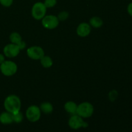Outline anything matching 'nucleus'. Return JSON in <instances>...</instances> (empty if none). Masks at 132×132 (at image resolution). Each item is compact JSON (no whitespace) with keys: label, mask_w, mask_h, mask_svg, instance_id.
I'll return each mask as SVG.
<instances>
[{"label":"nucleus","mask_w":132,"mask_h":132,"mask_svg":"<svg viewBox=\"0 0 132 132\" xmlns=\"http://www.w3.org/2000/svg\"><path fill=\"white\" fill-rule=\"evenodd\" d=\"M21 102L18 96L15 95H10L6 97L4 101V107L6 112L12 113L20 111Z\"/></svg>","instance_id":"nucleus-1"},{"label":"nucleus","mask_w":132,"mask_h":132,"mask_svg":"<svg viewBox=\"0 0 132 132\" xmlns=\"http://www.w3.org/2000/svg\"><path fill=\"white\" fill-rule=\"evenodd\" d=\"M94 108L92 104L89 102H83L77 105V113L82 118H89L93 115Z\"/></svg>","instance_id":"nucleus-2"},{"label":"nucleus","mask_w":132,"mask_h":132,"mask_svg":"<svg viewBox=\"0 0 132 132\" xmlns=\"http://www.w3.org/2000/svg\"><path fill=\"white\" fill-rule=\"evenodd\" d=\"M0 70L5 76L10 77L15 74L18 70L16 63L12 61H5L0 64Z\"/></svg>","instance_id":"nucleus-3"},{"label":"nucleus","mask_w":132,"mask_h":132,"mask_svg":"<svg viewBox=\"0 0 132 132\" xmlns=\"http://www.w3.org/2000/svg\"><path fill=\"white\" fill-rule=\"evenodd\" d=\"M46 9L43 3L36 2L33 5L32 8V15L36 20H41L46 15Z\"/></svg>","instance_id":"nucleus-4"},{"label":"nucleus","mask_w":132,"mask_h":132,"mask_svg":"<svg viewBox=\"0 0 132 132\" xmlns=\"http://www.w3.org/2000/svg\"><path fill=\"white\" fill-rule=\"evenodd\" d=\"M68 125L70 128L73 130H78L81 128H85L88 126V124L84 121L83 118L77 114L72 115L70 117L68 120Z\"/></svg>","instance_id":"nucleus-5"},{"label":"nucleus","mask_w":132,"mask_h":132,"mask_svg":"<svg viewBox=\"0 0 132 132\" xmlns=\"http://www.w3.org/2000/svg\"><path fill=\"white\" fill-rule=\"evenodd\" d=\"M41 111L36 105L30 106L26 111V117L31 122H36L41 118Z\"/></svg>","instance_id":"nucleus-6"},{"label":"nucleus","mask_w":132,"mask_h":132,"mask_svg":"<svg viewBox=\"0 0 132 132\" xmlns=\"http://www.w3.org/2000/svg\"><path fill=\"white\" fill-rule=\"evenodd\" d=\"M41 23L44 28L46 29H54L59 25V21L57 17L54 15H46L42 19Z\"/></svg>","instance_id":"nucleus-7"},{"label":"nucleus","mask_w":132,"mask_h":132,"mask_svg":"<svg viewBox=\"0 0 132 132\" xmlns=\"http://www.w3.org/2000/svg\"><path fill=\"white\" fill-rule=\"evenodd\" d=\"M27 54L32 59L40 60L45 55V52L41 47L38 46H32L28 48L27 50Z\"/></svg>","instance_id":"nucleus-8"},{"label":"nucleus","mask_w":132,"mask_h":132,"mask_svg":"<svg viewBox=\"0 0 132 132\" xmlns=\"http://www.w3.org/2000/svg\"><path fill=\"white\" fill-rule=\"evenodd\" d=\"M19 52H20V50L18 45L14 43L8 44L3 48L4 55L9 58H13L18 56Z\"/></svg>","instance_id":"nucleus-9"},{"label":"nucleus","mask_w":132,"mask_h":132,"mask_svg":"<svg viewBox=\"0 0 132 132\" xmlns=\"http://www.w3.org/2000/svg\"><path fill=\"white\" fill-rule=\"evenodd\" d=\"M76 32H77V34L80 37H86L91 32V26L87 23H80L77 27Z\"/></svg>","instance_id":"nucleus-10"},{"label":"nucleus","mask_w":132,"mask_h":132,"mask_svg":"<svg viewBox=\"0 0 132 132\" xmlns=\"http://www.w3.org/2000/svg\"><path fill=\"white\" fill-rule=\"evenodd\" d=\"M0 122L3 125H10L13 122L12 114L10 112H4L0 114Z\"/></svg>","instance_id":"nucleus-11"},{"label":"nucleus","mask_w":132,"mask_h":132,"mask_svg":"<svg viewBox=\"0 0 132 132\" xmlns=\"http://www.w3.org/2000/svg\"><path fill=\"white\" fill-rule=\"evenodd\" d=\"M64 110L70 115H75L77 113V104L73 101H68L64 104Z\"/></svg>","instance_id":"nucleus-12"},{"label":"nucleus","mask_w":132,"mask_h":132,"mask_svg":"<svg viewBox=\"0 0 132 132\" xmlns=\"http://www.w3.org/2000/svg\"><path fill=\"white\" fill-rule=\"evenodd\" d=\"M39 108L41 112L45 114H50L53 112V110H54L52 104L49 102H43L41 103Z\"/></svg>","instance_id":"nucleus-13"},{"label":"nucleus","mask_w":132,"mask_h":132,"mask_svg":"<svg viewBox=\"0 0 132 132\" xmlns=\"http://www.w3.org/2000/svg\"><path fill=\"white\" fill-rule=\"evenodd\" d=\"M89 24L91 27H94V28H98L102 27V25L103 24V21L101 18L95 16L93 17L90 19V23Z\"/></svg>","instance_id":"nucleus-14"},{"label":"nucleus","mask_w":132,"mask_h":132,"mask_svg":"<svg viewBox=\"0 0 132 132\" xmlns=\"http://www.w3.org/2000/svg\"><path fill=\"white\" fill-rule=\"evenodd\" d=\"M40 62L41 64L44 68H50L53 64V61L50 57L48 56V55H44L40 59Z\"/></svg>","instance_id":"nucleus-15"},{"label":"nucleus","mask_w":132,"mask_h":132,"mask_svg":"<svg viewBox=\"0 0 132 132\" xmlns=\"http://www.w3.org/2000/svg\"><path fill=\"white\" fill-rule=\"evenodd\" d=\"M9 39L11 43L18 45L19 42L22 41V37L21 35L18 32H12L9 36Z\"/></svg>","instance_id":"nucleus-16"},{"label":"nucleus","mask_w":132,"mask_h":132,"mask_svg":"<svg viewBox=\"0 0 132 132\" xmlns=\"http://www.w3.org/2000/svg\"><path fill=\"white\" fill-rule=\"evenodd\" d=\"M12 118L13 122L15 123H20L23 120V115L20 111H19V112L12 113Z\"/></svg>","instance_id":"nucleus-17"},{"label":"nucleus","mask_w":132,"mask_h":132,"mask_svg":"<svg viewBox=\"0 0 132 132\" xmlns=\"http://www.w3.org/2000/svg\"><path fill=\"white\" fill-rule=\"evenodd\" d=\"M57 17L59 21H64L68 19V17H69V14L67 11H62L58 14V16Z\"/></svg>","instance_id":"nucleus-18"},{"label":"nucleus","mask_w":132,"mask_h":132,"mask_svg":"<svg viewBox=\"0 0 132 132\" xmlns=\"http://www.w3.org/2000/svg\"><path fill=\"white\" fill-rule=\"evenodd\" d=\"M43 3L46 8H52L57 4V0H45Z\"/></svg>","instance_id":"nucleus-19"},{"label":"nucleus","mask_w":132,"mask_h":132,"mask_svg":"<svg viewBox=\"0 0 132 132\" xmlns=\"http://www.w3.org/2000/svg\"><path fill=\"white\" fill-rule=\"evenodd\" d=\"M117 96H118V93L116 90H112L109 93V99L111 101H114L117 98Z\"/></svg>","instance_id":"nucleus-20"},{"label":"nucleus","mask_w":132,"mask_h":132,"mask_svg":"<svg viewBox=\"0 0 132 132\" xmlns=\"http://www.w3.org/2000/svg\"><path fill=\"white\" fill-rule=\"evenodd\" d=\"M14 0H0V4L5 7H9L13 3Z\"/></svg>","instance_id":"nucleus-21"},{"label":"nucleus","mask_w":132,"mask_h":132,"mask_svg":"<svg viewBox=\"0 0 132 132\" xmlns=\"http://www.w3.org/2000/svg\"><path fill=\"white\" fill-rule=\"evenodd\" d=\"M17 45H18V46L19 47V50H22L26 47V43L24 42V41H21V42H19Z\"/></svg>","instance_id":"nucleus-22"},{"label":"nucleus","mask_w":132,"mask_h":132,"mask_svg":"<svg viewBox=\"0 0 132 132\" xmlns=\"http://www.w3.org/2000/svg\"><path fill=\"white\" fill-rule=\"evenodd\" d=\"M127 12L129 15L132 17V2L128 4L127 6Z\"/></svg>","instance_id":"nucleus-23"},{"label":"nucleus","mask_w":132,"mask_h":132,"mask_svg":"<svg viewBox=\"0 0 132 132\" xmlns=\"http://www.w3.org/2000/svg\"><path fill=\"white\" fill-rule=\"evenodd\" d=\"M5 61V55L2 54H0V64H2Z\"/></svg>","instance_id":"nucleus-24"}]
</instances>
